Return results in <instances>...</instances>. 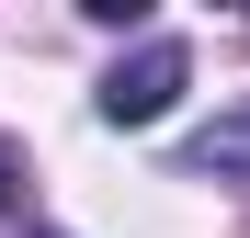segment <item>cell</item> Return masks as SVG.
<instances>
[{"label":"cell","mask_w":250,"mask_h":238,"mask_svg":"<svg viewBox=\"0 0 250 238\" xmlns=\"http://www.w3.org/2000/svg\"><path fill=\"white\" fill-rule=\"evenodd\" d=\"M182 170H193V182H250V102H239V113H216V125L182 147Z\"/></svg>","instance_id":"cell-2"},{"label":"cell","mask_w":250,"mask_h":238,"mask_svg":"<svg viewBox=\"0 0 250 238\" xmlns=\"http://www.w3.org/2000/svg\"><path fill=\"white\" fill-rule=\"evenodd\" d=\"M182 79H193L182 34H148V46H137V57H125L103 91H91V113H103V125H159V113L182 102Z\"/></svg>","instance_id":"cell-1"},{"label":"cell","mask_w":250,"mask_h":238,"mask_svg":"<svg viewBox=\"0 0 250 238\" xmlns=\"http://www.w3.org/2000/svg\"><path fill=\"white\" fill-rule=\"evenodd\" d=\"M12 204H23V170H12V147H0V227H12Z\"/></svg>","instance_id":"cell-3"}]
</instances>
